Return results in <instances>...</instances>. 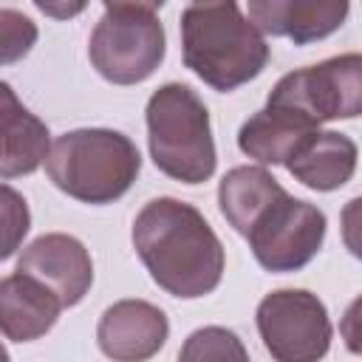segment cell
<instances>
[{
    "instance_id": "obj_1",
    "label": "cell",
    "mask_w": 362,
    "mask_h": 362,
    "mask_svg": "<svg viewBox=\"0 0 362 362\" xmlns=\"http://www.w3.org/2000/svg\"><path fill=\"white\" fill-rule=\"evenodd\" d=\"M133 246L144 269L173 297L195 300L218 288L223 246L206 218L178 198H153L133 221Z\"/></svg>"
},
{
    "instance_id": "obj_2",
    "label": "cell",
    "mask_w": 362,
    "mask_h": 362,
    "mask_svg": "<svg viewBox=\"0 0 362 362\" xmlns=\"http://www.w3.org/2000/svg\"><path fill=\"white\" fill-rule=\"evenodd\" d=\"M184 65L215 90H235L269 62L263 31L238 3H189L181 11Z\"/></svg>"
},
{
    "instance_id": "obj_3",
    "label": "cell",
    "mask_w": 362,
    "mask_h": 362,
    "mask_svg": "<svg viewBox=\"0 0 362 362\" xmlns=\"http://www.w3.org/2000/svg\"><path fill=\"white\" fill-rule=\"evenodd\" d=\"M141 170L139 147L119 130L82 127L62 133L45 158V173L57 189L82 204H113Z\"/></svg>"
},
{
    "instance_id": "obj_4",
    "label": "cell",
    "mask_w": 362,
    "mask_h": 362,
    "mask_svg": "<svg viewBox=\"0 0 362 362\" xmlns=\"http://www.w3.org/2000/svg\"><path fill=\"white\" fill-rule=\"evenodd\" d=\"M144 113L150 156L164 175L181 184H201L212 178L218 153L209 110L189 85H161L150 96Z\"/></svg>"
},
{
    "instance_id": "obj_5",
    "label": "cell",
    "mask_w": 362,
    "mask_h": 362,
    "mask_svg": "<svg viewBox=\"0 0 362 362\" xmlns=\"http://www.w3.org/2000/svg\"><path fill=\"white\" fill-rule=\"evenodd\" d=\"M161 3H105L90 34V65L113 85H136L156 74L167 51Z\"/></svg>"
},
{
    "instance_id": "obj_6",
    "label": "cell",
    "mask_w": 362,
    "mask_h": 362,
    "mask_svg": "<svg viewBox=\"0 0 362 362\" xmlns=\"http://www.w3.org/2000/svg\"><path fill=\"white\" fill-rule=\"evenodd\" d=\"M266 102L291 107L317 127L322 122L362 116V54H339L291 71L272 88Z\"/></svg>"
},
{
    "instance_id": "obj_7",
    "label": "cell",
    "mask_w": 362,
    "mask_h": 362,
    "mask_svg": "<svg viewBox=\"0 0 362 362\" xmlns=\"http://www.w3.org/2000/svg\"><path fill=\"white\" fill-rule=\"evenodd\" d=\"M257 331L274 362H320L331 348L325 303L305 288H277L257 305Z\"/></svg>"
},
{
    "instance_id": "obj_8",
    "label": "cell",
    "mask_w": 362,
    "mask_h": 362,
    "mask_svg": "<svg viewBox=\"0 0 362 362\" xmlns=\"http://www.w3.org/2000/svg\"><path fill=\"white\" fill-rule=\"evenodd\" d=\"M325 212L308 201L283 192L252 223L246 240L266 272H297L314 260L325 240Z\"/></svg>"
},
{
    "instance_id": "obj_9",
    "label": "cell",
    "mask_w": 362,
    "mask_h": 362,
    "mask_svg": "<svg viewBox=\"0 0 362 362\" xmlns=\"http://www.w3.org/2000/svg\"><path fill=\"white\" fill-rule=\"evenodd\" d=\"M14 272L48 286L65 308L76 305L93 283V263L88 249L82 246V240L62 232L40 235L37 240H31L23 249Z\"/></svg>"
},
{
    "instance_id": "obj_10",
    "label": "cell",
    "mask_w": 362,
    "mask_h": 362,
    "mask_svg": "<svg viewBox=\"0 0 362 362\" xmlns=\"http://www.w3.org/2000/svg\"><path fill=\"white\" fill-rule=\"evenodd\" d=\"M170 334L167 314L147 300H119L105 308L96 342L113 362H147L156 356Z\"/></svg>"
},
{
    "instance_id": "obj_11",
    "label": "cell",
    "mask_w": 362,
    "mask_h": 362,
    "mask_svg": "<svg viewBox=\"0 0 362 362\" xmlns=\"http://www.w3.org/2000/svg\"><path fill=\"white\" fill-rule=\"evenodd\" d=\"M351 6L348 3H308V0H252L246 17L272 37H286L294 45H305L334 34Z\"/></svg>"
},
{
    "instance_id": "obj_12",
    "label": "cell",
    "mask_w": 362,
    "mask_h": 362,
    "mask_svg": "<svg viewBox=\"0 0 362 362\" xmlns=\"http://www.w3.org/2000/svg\"><path fill=\"white\" fill-rule=\"evenodd\" d=\"M320 127L303 113L280 105H269L249 116L238 130V147L260 164H288L291 156L317 133Z\"/></svg>"
},
{
    "instance_id": "obj_13",
    "label": "cell",
    "mask_w": 362,
    "mask_h": 362,
    "mask_svg": "<svg viewBox=\"0 0 362 362\" xmlns=\"http://www.w3.org/2000/svg\"><path fill=\"white\" fill-rule=\"evenodd\" d=\"M62 308V300L28 274L14 272L0 283V325L11 342L40 339L54 328Z\"/></svg>"
},
{
    "instance_id": "obj_14",
    "label": "cell",
    "mask_w": 362,
    "mask_h": 362,
    "mask_svg": "<svg viewBox=\"0 0 362 362\" xmlns=\"http://www.w3.org/2000/svg\"><path fill=\"white\" fill-rule=\"evenodd\" d=\"M286 170L317 192L339 189L356 170V144L337 130H317L286 164Z\"/></svg>"
},
{
    "instance_id": "obj_15",
    "label": "cell",
    "mask_w": 362,
    "mask_h": 362,
    "mask_svg": "<svg viewBox=\"0 0 362 362\" xmlns=\"http://www.w3.org/2000/svg\"><path fill=\"white\" fill-rule=\"evenodd\" d=\"M3 96V158L0 175L8 181L14 175L34 173L51 153L48 127L28 107H23L8 82L0 85Z\"/></svg>"
},
{
    "instance_id": "obj_16",
    "label": "cell",
    "mask_w": 362,
    "mask_h": 362,
    "mask_svg": "<svg viewBox=\"0 0 362 362\" xmlns=\"http://www.w3.org/2000/svg\"><path fill=\"white\" fill-rule=\"evenodd\" d=\"M286 189L280 187V181L263 170V167H232L221 184H218V204H221V215L229 221V226L235 232H240L243 238L249 235L252 223L266 212V206H272Z\"/></svg>"
},
{
    "instance_id": "obj_17",
    "label": "cell",
    "mask_w": 362,
    "mask_h": 362,
    "mask_svg": "<svg viewBox=\"0 0 362 362\" xmlns=\"http://www.w3.org/2000/svg\"><path fill=\"white\" fill-rule=\"evenodd\" d=\"M178 362H252V359L235 331L223 325H204L184 339L178 351Z\"/></svg>"
},
{
    "instance_id": "obj_18",
    "label": "cell",
    "mask_w": 362,
    "mask_h": 362,
    "mask_svg": "<svg viewBox=\"0 0 362 362\" xmlns=\"http://www.w3.org/2000/svg\"><path fill=\"white\" fill-rule=\"evenodd\" d=\"M37 40V25L14 11V8H0V42H3V62H14L31 51Z\"/></svg>"
},
{
    "instance_id": "obj_19",
    "label": "cell",
    "mask_w": 362,
    "mask_h": 362,
    "mask_svg": "<svg viewBox=\"0 0 362 362\" xmlns=\"http://www.w3.org/2000/svg\"><path fill=\"white\" fill-rule=\"evenodd\" d=\"M3 201H6V206H3V218H6V226H8V229H6V243H3L0 257H11L14 249H17V243L25 238L31 218H28V206H25V201H23L8 184H3Z\"/></svg>"
},
{
    "instance_id": "obj_20",
    "label": "cell",
    "mask_w": 362,
    "mask_h": 362,
    "mask_svg": "<svg viewBox=\"0 0 362 362\" xmlns=\"http://www.w3.org/2000/svg\"><path fill=\"white\" fill-rule=\"evenodd\" d=\"M342 243L354 257L362 260V195L342 206Z\"/></svg>"
},
{
    "instance_id": "obj_21",
    "label": "cell",
    "mask_w": 362,
    "mask_h": 362,
    "mask_svg": "<svg viewBox=\"0 0 362 362\" xmlns=\"http://www.w3.org/2000/svg\"><path fill=\"white\" fill-rule=\"evenodd\" d=\"M339 334L345 339V348L351 354L362 356V294L345 308V314L339 320Z\"/></svg>"
}]
</instances>
